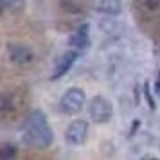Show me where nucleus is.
<instances>
[{
    "label": "nucleus",
    "mask_w": 160,
    "mask_h": 160,
    "mask_svg": "<svg viewBox=\"0 0 160 160\" xmlns=\"http://www.w3.org/2000/svg\"><path fill=\"white\" fill-rule=\"evenodd\" d=\"M52 140H54V133L47 117L40 110L31 112V115L23 124V142L42 149V148H49Z\"/></svg>",
    "instance_id": "obj_1"
},
{
    "label": "nucleus",
    "mask_w": 160,
    "mask_h": 160,
    "mask_svg": "<svg viewBox=\"0 0 160 160\" xmlns=\"http://www.w3.org/2000/svg\"><path fill=\"white\" fill-rule=\"evenodd\" d=\"M112 112H113L112 102L102 95H95L88 102V115L94 122H108Z\"/></svg>",
    "instance_id": "obj_2"
},
{
    "label": "nucleus",
    "mask_w": 160,
    "mask_h": 160,
    "mask_svg": "<svg viewBox=\"0 0 160 160\" xmlns=\"http://www.w3.org/2000/svg\"><path fill=\"white\" fill-rule=\"evenodd\" d=\"M85 102H87L85 92L81 88H70V90H67L65 94H63L61 101H59V106H61V110L65 113L74 115V113H78V112L83 110Z\"/></svg>",
    "instance_id": "obj_3"
},
{
    "label": "nucleus",
    "mask_w": 160,
    "mask_h": 160,
    "mask_svg": "<svg viewBox=\"0 0 160 160\" xmlns=\"http://www.w3.org/2000/svg\"><path fill=\"white\" fill-rule=\"evenodd\" d=\"M88 135V124L85 121H72L65 131V140L72 146H79L85 142Z\"/></svg>",
    "instance_id": "obj_4"
},
{
    "label": "nucleus",
    "mask_w": 160,
    "mask_h": 160,
    "mask_svg": "<svg viewBox=\"0 0 160 160\" xmlns=\"http://www.w3.org/2000/svg\"><path fill=\"white\" fill-rule=\"evenodd\" d=\"M8 52L11 61H15L16 65H29L32 61V52L22 43H9Z\"/></svg>",
    "instance_id": "obj_5"
},
{
    "label": "nucleus",
    "mask_w": 160,
    "mask_h": 160,
    "mask_svg": "<svg viewBox=\"0 0 160 160\" xmlns=\"http://www.w3.org/2000/svg\"><path fill=\"white\" fill-rule=\"evenodd\" d=\"M76 58H78V52L76 51H68L65 52L61 58L56 61V65H54V70H52V76L51 79H58V78H61V76H65L70 68H72L74 61H76Z\"/></svg>",
    "instance_id": "obj_6"
},
{
    "label": "nucleus",
    "mask_w": 160,
    "mask_h": 160,
    "mask_svg": "<svg viewBox=\"0 0 160 160\" xmlns=\"http://www.w3.org/2000/svg\"><path fill=\"white\" fill-rule=\"evenodd\" d=\"M88 23H83L78 29L74 31V34L70 36V45H72L76 51H83L88 47V42H90V36H88Z\"/></svg>",
    "instance_id": "obj_7"
},
{
    "label": "nucleus",
    "mask_w": 160,
    "mask_h": 160,
    "mask_svg": "<svg viewBox=\"0 0 160 160\" xmlns=\"http://www.w3.org/2000/svg\"><path fill=\"white\" fill-rule=\"evenodd\" d=\"M97 11L102 15H119L121 13V0H99Z\"/></svg>",
    "instance_id": "obj_8"
},
{
    "label": "nucleus",
    "mask_w": 160,
    "mask_h": 160,
    "mask_svg": "<svg viewBox=\"0 0 160 160\" xmlns=\"http://www.w3.org/2000/svg\"><path fill=\"white\" fill-rule=\"evenodd\" d=\"M61 8L65 9L68 15H78V13H81V6L76 0H61Z\"/></svg>",
    "instance_id": "obj_9"
},
{
    "label": "nucleus",
    "mask_w": 160,
    "mask_h": 160,
    "mask_svg": "<svg viewBox=\"0 0 160 160\" xmlns=\"http://www.w3.org/2000/svg\"><path fill=\"white\" fill-rule=\"evenodd\" d=\"M13 157H16V148L11 144H6L0 148V158L2 160H8V158H13Z\"/></svg>",
    "instance_id": "obj_10"
},
{
    "label": "nucleus",
    "mask_w": 160,
    "mask_h": 160,
    "mask_svg": "<svg viewBox=\"0 0 160 160\" xmlns=\"http://www.w3.org/2000/svg\"><path fill=\"white\" fill-rule=\"evenodd\" d=\"M144 4H146V8L151 9V11L160 8V0H144Z\"/></svg>",
    "instance_id": "obj_11"
},
{
    "label": "nucleus",
    "mask_w": 160,
    "mask_h": 160,
    "mask_svg": "<svg viewBox=\"0 0 160 160\" xmlns=\"http://www.w3.org/2000/svg\"><path fill=\"white\" fill-rule=\"evenodd\" d=\"M144 94L148 95V101H149V106H151V108H153V106H155V102H153V97H151V95H149V90H148V85H146V87H144Z\"/></svg>",
    "instance_id": "obj_12"
},
{
    "label": "nucleus",
    "mask_w": 160,
    "mask_h": 160,
    "mask_svg": "<svg viewBox=\"0 0 160 160\" xmlns=\"http://www.w3.org/2000/svg\"><path fill=\"white\" fill-rule=\"evenodd\" d=\"M4 8H6V0H0V13L4 11Z\"/></svg>",
    "instance_id": "obj_13"
},
{
    "label": "nucleus",
    "mask_w": 160,
    "mask_h": 160,
    "mask_svg": "<svg viewBox=\"0 0 160 160\" xmlns=\"http://www.w3.org/2000/svg\"><path fill=\"white\" fill-rule=\"evenodd\" d=\"M155 87H157V88H155V90H157V94H160V79L157 81V85H155Z\"/></svg>",
    "instance_id": "obj_14"
}]
</instances>
